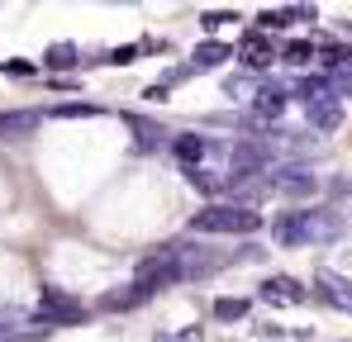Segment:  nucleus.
Listing matches in <instances>:
<instances>
[{"mask_svg": "<svg viewBox=\"0 0 352 342\" xmlns=\"http://www.w3.org/2000/svg\"><path fill=\"white\" fill-rule=\"evenodd\" d=\"M190 228L195 233H234V238H248V233L262 228V214L248 209V205H210V209H200L190 219Z\"/></svg>", "mask_w": 352, "mask_h": 342, "instance_id": "f257e3e1", "label": "nucleus"}, {"mask_svg": "<svg viewBox=\"0 0 352 342\" xmlns=\"http://www.w3.org/2000/svg\"><path fill=\"white\" fill-rule=\"evenodd\" d=\"M34 323H38V328H53V323H86V309H81L72 295H62V290H43V309L34 314Z\"/></svg>", "mask_w": 352, "mask_h": 342, "instance_id": "f03ea898", "label": "nucleus"}, {"mask_svg": "<svg viewBox=\"0 0 352 342\" xmlns=\"http://www.w3.org/2000/svg\"><path fill=\"white\" fill-rule=\"evenodd\" d=\"M267 167H272V148H267L262 138H257V143H252V138L234 143V162H229V171H234V176H229V181L257 176V171H267Z\"/></svg>", "mask_w": 352, "mask_h": 342, "instance_id": "7ed1b4c3", "label": "nucleus"}, {"mask_svg": "<svg viewBox=\"0 0 352 342\" xmlns=\"http://www.w3.org/2000/svg\"><path fill=\"white\" fill-rule=\"evenodd\" d=\"M348 219L338 209H305V242H333L343 238Z\"/></svg>", "mask_w": 352, "mask_h": 342, "instance_id": "20e7f679", "label": "nucleus"}, {"mask_svg": "<svg viewBox=\"0 0 352 342\" xmlns=\"http://www.w3.org/2000/svg\"><path fill=\"white\" fill-rule=\"evenodd\" d=\"M272 238H276V247H309L305 242V209H281L272 219Z\"/></svg>", "mask_w": 352, "mask_h": 342, "instance_id": "39448f33", "label": "nucleus"}, {"mask_svg": "<svg viewBox=\"0 0 352 342\" xmlns=\"http://www.w3.org/2000/svg\"><path fill=\"white\" fill-rule=\"evenodd\" d=\"M314 285H319V295H324V304H333V309H343V314H352V281L348 276H338V271H319L314 276Z\"/></svg>", "mask_w": 352, "mask_h": 342, "instance_id": "423d86ee", "label": "nucleus"}, {"mask_svg": "<svg viewBox=\"0 0 352 342\" xmlns=\"http://www.w3.org/2000/svg\"><path fill=\"white\" fill-rule=\"evenodd\" d=\"M309 290L295 281V276H272V281H262V299L267 304H300Z\"/></svg>", "mask_w": 352, "mask_h": 342, "instance_id": "0eeeda50", "label": "nucleus"}, {"mask_svg": "<svg viewBox=\"0 0 352 342\" xmlns=\"http://www.w3.org/2000/svg\"><path fill=\"white\" fill-rule=\"evenodd\" d=\"M272 185H276L281 195H314V190H319V181H314L305 167H281L276 176H272Z\"/></svg>", "mask_w": 352, "mask_h": 342, "instance_id": "6e6552de", "label": "nucleus"}, {"mask_svg": "<svg viewBox=\"0 0 352 342\" xmlns=\"http://www.w3.org/2000/svg\"><path fill=\"white\" fill-rule=\"evenodd\" d=\"M167 148H172V157H176V162H186L190 171L200 167V162H205V152H210V143H205L200 133H176Z\"/></svg>", "mask_w": 352, "mask_h": 342, "instance_id": "1a4fd4ad", "label": "nucleus"}, {"mask_svg": "<svg viewBox=\"0 0 352 342\" xmlns=\"http://www.w3.org/2000/svg\"><path fill=\"white\" fill-rule=\"evenodd\" d=\"M238 62H243L248 71H267V67H272V48H267V38H262V34H243V43H238Z\"/></svg>", "mask_w": 352, "mask_h": 342, "instance_id": "9d476101", "label": "nucleus"}, {"mask_svg": "<svg viewBox=\"0 0 352 342\" xmlns=\"http://www.w3.org/2000/svg\"><path fill=\"white\" fill-rule=\"evenodd\" d=\"M305 119H309L314 133H329V128L343 124V105H338L333 95H329V100H314V105H305Z\"/></svg>", "mask_w": 352, "mask_h": 342, "instance_id": "9b49d317", "label": "nucleus"}, {"mask_svg": "<svg viewBox=\"0 0 352 342\" xmlns=\"http://www.w3.org/2000/svg\"><path fill=\"white\" fill-rule=\"evenodd\" d=\"M234 57V48L229 43H219V38H205L195 53H190V71H214V67H224Z\"/></svg>", "mask_w": 352, "mask_h": 342, "instance_id": "f8f14e48", "label": "nucleus"}, {"mask_svg": "<svg viewBox=\"0 0 352 342\" xmlns=\"http://www.w3.org/2000/svg\"><path fill=\"white\" fill-rule=\"evenodd\" d=\"M38 110H5L0 114V138H24V133H34L38 128Z\"/></svg>", "mask_w": 352, "mask_h": 342, "instance_id": "ddd939ff", "label": "nucleus"}, {"mask_svg": "<svg viewBox=\"0 0 352 342\" xmlns=\"http://www.w3.org/2000/svg\"><path fill=\"white\" fill-rule=\"evenodd\" d=\"M286 105H291V91H281V86H262L252 95V114H262V119H276Z\"/></svg>", "mask_w": 352, "mask_h": 342, "instance_id": "4468645a", "label": "nucleus"}, {"mask_svg": "<svg viewBox=\"0 0 352 342\" xmlns=\"http://www.w3.org/2000/svg\"><path fill=\"white\" fill-rule=\"evenodd\" d=\"M319 62H324V76H333V71H352V43L329 38V43H324V53H319Z\"/></svg>", "mask_w": 352, "mask_h": 342, "instance_id": "2eb2a0df", "label": "nucleus"}, {"mask_svg": "<svg viewBox=\"0 0 352 342\" xmlns=\"http://www.w3.org/2000/svg\"><path fill=\"white\" fill-rule=\"evenodd\" d=\"M329 95H333V91H329V76H324V71H319V76H305L291 91L295 105H314V100H329Z\"/></svg>", "mask_w": 352, "mask_h": 342, "instance_id": "dca6fc26", "label": "nucleus"}, {"mask_svg": "<svg viewBox=\"0 0 352 342\" xmlns=\"http://www.w3.org/2000/svg\"><path fill=\"white\" fill-rule=\"evenodd\" d=\"M129 133H133V148H143V152H153L162 143V128L153 119H138V114H129Z\"/></svg>", "mask_w": 352, "mask_h": 342, "instance_id": "f3484780", "label": "nucleus"}, {"mask_svg": "<svg viewBox=\"0 0 352 342\" xmlns=\"http://www.w3.org/2000/svg\"><path fill=\"white\" fill-rule=\"evenodd\" d=\"M257 19H262V29H286V24H300V19H314V10H309V5H295V10H262Z\"/></svg>", "mask_w": 352, "mask_h": 342, "instance_id": "a211bd4d", "label": "nucleus"}, {"mask_svg": "<svg viewBox=\"0 0 352 342\" xmlns=\"http://www.w3.org/2000/svg\"><path fill=\"white\" fill-rule=\"evenodd\" d=\"M76 62H81L76 43H53V48L43 53V67H48V71H72Z\"/></svg>", "mask_w": 352, "mask_h": 342, "instance_id": "6ab92c4d", "label": "nucleus"}, {"mask_svg": "<svg viewBox=\"0 0 352 342\" xmlns=\"http://www.w3.org/2000/svg\"><path fill=\"white\" fill-rule=\"evenodd\" d=\"M210 314H214V323H238V319H248V314H252V304L229 295V299H214V309H210Z\"/></svg>", "mask_w": 352, "mask_h": 342, "instance_id": "aec40b11", "label": "nucleus"}, {"mask_svg": "<svg viewBox=\"0 0 352 342\" xmlns=\"http://www.w3.org/2000/svg\"><path fill=\"white\" fill-rule=\"evenodd\" d=\"M309 57H314V43H309V38H291V43L281 48V62H286V67H305Z\"/></svg>", "mask_w": 352, "mask_h": 342, "instance_id": "412c9836", "label": "nucleus"}, {"mask_svg": "<svg viewBox=\"0 0 352 342\" xmlns=\"http://www.w3.org/2000/svg\"><path fill=\"white\" fill-rule=\"evenodd\" d=\"M58 119H96V114H105V105H96V100H72V105H58Z\"/></svg>", "mask_w": 352, "mask_h": 342, "instance_id": "4be33fe9", "label": "nucleus"}, {"mask_svg": "<svg viewBox=\"0 0 352 342\" xmlns=\"http://www.w3.org/2000/svg\"><path fill=\"white\" fill-rule=\"evenodd\" d=\"M143 48H153V43H124V48H115V53H105V62L129 67V62H138V53H143Z\"/></svg>", "mask_w": 352, "mask_h": 342, "instance_id": "5701e85b", "label": "nucleus"}, {"mask_svg": "<svg viewBox=\"0 0 352 342\" xmlns=\"http://www.w3.org/2000/svg\"><path fill=\"white\" fill-rule=\"evenodd\" d=\"M190 185H195V190H205V195H214V190H224V181H214V176H205L200 167L190 171Z\"/></svg>", "mask_w": 352, "mask_h": 342, "instance_id": "b1692460", "label": "nucleus"}, {"mask_svg": "<svg viewBox=\"0 0 352 342\" xmlns=\"http://www.w3.org/2000/svg\"><path fill=\"white\" fill-rule=\"evenodd\" d=\"M229 19H238L234 10H210V14H200V24H205V29H210V34H214V29H219V24H229Z\"/></svg>", "mask_w": 352, "mask_h": 342, "instance_id": "393cba45", "label": "nucleus"}, {"mask_svg": "<svg viewBox=\"0 0 352 342\" xmlns=\"http://www.w3.org/2000/svg\"><path fill=\"white\" fill-rule=\"evenodd\" d=\"M10 333H14V314H10V309H0V338H10Z\"/></svg>", "mask_w": 352, "mask_h": 342, "instance_id": "a878e982", "label": "nucleus"}, {"mask_svg": "<svg viewBox=\"0 0 352 342\" xmlns=\"http://www.w3.org/2000/svg\"><path fill=\"white\" fill-rule=\"evenodd\" d=\"M200 338H205V328H186V338H181V342H200Z\"/></svg>", "mask_w": 352, "mask_h": 342, "instance_id": "bb28decb", "label": "nucleus"}, {"mask_svg": "<svg viewBox=\"0 0 352 342\" xmlns=\"http://www.w3.org/2000/svg\"><path fill=\"white\" fill-rule=\"evenodd\" d=\"M153 342H176V338H172V333H157V338H153Z\"/></svg>", "mask_w": 352, "mask_h": 342, "instance_id": "cd10ccee", "label": "nucleus"}]
</instances>
